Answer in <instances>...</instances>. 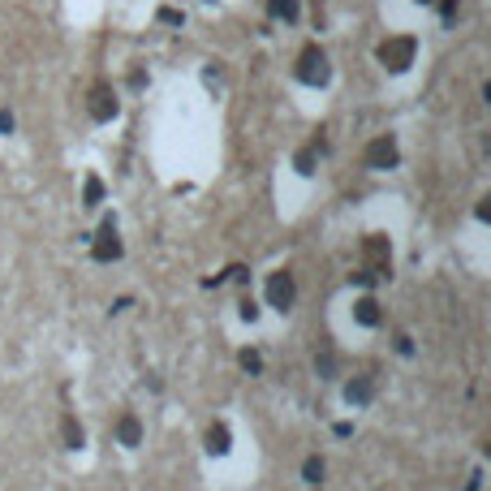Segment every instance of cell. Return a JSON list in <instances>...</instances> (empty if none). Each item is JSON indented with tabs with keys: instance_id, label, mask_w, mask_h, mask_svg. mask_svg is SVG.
Here are the masks:
<instances>
[{
	"instance_id": "3",
	"label": "cell",
	"mask_w": 491,
	"mask_h": 491,
	"mask_svg": "<svg viewBox=\"0 0 491 491\" xmlns=\"http://www.w3.org/2000/svg\"><path fill=\"white\" fill-rule=\"evenodd\" d=\"M362 254H367V272H371L375 280L393 272V246H388L383 233H371V237L362 242Z\"/></svg>"
},
{
	"instance_id": "16",
	"label": "cell",
	"mask_w": 491,
	"mask_h": 491,
	"mask_svg": "<svg viewBox=\"0 0 491 491\" xmlns=\"http://www.w3.org/2000/svg\"><path fill=\"white\" fill-rule=\"evenodd\" d=\"M315 371H319L323 379H332V375H336V353H332V349H323V353H315Z\"/></svg>"
},
{
	"instance_id": "15",
	"label": "cell",
	"mask_w": 491,
	"mask_h": 491,
	"mask_svg": "<svg viewBox=\"0 0 491 491\" xmlns=\"http://www.w3.org/2000/svg\"><path fill=\"white\" fill-rule=\"evenodd\" d=\"M82 203H87V207H99V203H103V181H99V177H87V186H82Z\"/></svg>"
},
{
	"instance_id": "19",
	"label": "cell",
	"mask_w": 491,
	"mask_h": 491,
	"mask_svg": "<svg viewBox=\"0 0 491 491\" xmlns=\"http://www.w3.org/2000/svg\"><path fill=\"white\" fill-rule=\"evenodd\" d=\"M457 5H461V0H439V13H444V22L457 17Z\"/></svg>"
},
{
	"instance_id": "13",
	"label": "cell",
	"mask_w": 491,
	"mask_h": 491,
	"mask_svg": "<svg viewBox=\"0 0 491 491\" xmlns=\"http://www.w3.org/2000/svg\"><path fill=\"white\" fill-rule=\"evenodd\" d=\"M323 474H328V470H323V457H306V461H302V478H306L310 487H319Z\"/></svg>"
},
{
	"instance_id": "20",
	"label": "cell",
	"mask_w": 491,
	"mask_h": 491,
	"mask_svg": "<svg viewBox=\"0 0 491 491\" xmlns=\"http://www.w3.org/2000/svg\"><path fill=\"white\" fill-rule=\"evenodd\" d=\"M0 134H13V112L0 108Z\"/></svg>"
},
{
	"instance_id": "8",
	"label": "cell",
	"mask_w": 491,
	"mask_h": 491,
	"mask_svg": "<svg viewBox=\"0 0 491 491\" xmlns=\"http://www.w3.org/2000/svg\"><path fill=\"white\" fill-rule=\"evenodd\" d=\"M345 401H349L353 409L371 405V401H375V375H353V379L345 383Z\"/></svg>"
},
{
	"instance_id": "5",
	"label": "cell",
	"mask_w": 491,
	"mask_h": 491,
	"mask_svg": "<svg viewBox=\"0 0 491 491\" xmlns=\"http://www.w3.org/2000/svg\"><path fill=\"white\" fill-rule=\"evenodd\" d=\"M91 258H95V263H117V258H121V237H117V224L112 220L99 224L95 242H91Z\"/></svg>"
},
{
	"instance_id": "2",
	"label": "cell",
	"mask_w": 491,
	"mask_h": 491,
	"mask_svg": "<svg viewBox=\"0 0 491 491\" xmlns=\"http://www.w3.org/2000/svg\"><path fill=\"white\" fill-rule=\"evenodd\" d=\"M332 78V65H328V52L319 43H306L302 47V57H298V82L306 87H323Z\"/></svg>"
},
{
	"instance_id": "12",
	"label": "cell",
	"mask_w": 491,
	"mask_h": 491,
	"mask_svg": "<svg viewBox=\"0 0 491 491\" xmlns=\"http://www.w3.org/2000/svg\"><path fill=\"white\" fill-rule=\"evenodd\" d=\"M319 151H323V142H310V147H302V151L293 155V168H298L302 177H310V173H315V164H319Z\"/></svg>"
},
{
	"instance_id": "11",
	"label": "cell",
	"mask_w": 491,
	"mask_h": 491,
	"mask_svg": "<svg viewBox=\"0 0 491 491\" xmlns=\"http://www.w3.org/2000/svg\"><path fill=\"white\" fill-rule=\"evenodd\" d=\"M228 448H233V435H228V427H224V423H212V431H207V453L224 457Z\"/></svg>"
},
{
	"instance_id": "14",
	"label": "cell",
	"mask_w": 491,
	"mask_h": 491,
	"mask_svg": "<svg viewBox=\"0 0 491 491\" xmlns=\"http://www.w3.org/2000/svg\"><path fill=\"white\" fill-rule=\"evenodd\" d=\"M268 9L280 22H298V0H268Z\"/></svg>"
},
{
	"instance_id": "17",
	"label": "cell",
	"mask_w": 491,
	"mask_h": 491,
	"mask_svg": "<svg viewBox=\"0 0 491 491\" xmlns=\"http://www.w3.org/2000/svg\"><path fill=\"white\" fill-rule=\"evenodd\" d=\"M61 435H65V444H69V448H82V427H78L73 418H65V423H61Z\"/></svg>"
},
{
	"instance_id": "4",
	"label": "cell",
	"mask_w": 491,
	"mask_h": 491,
	"mask_svg": "<svg viewBox=\"0 0 491 491\" xmlns=\"http://www.w3.org/2000/svg\"><path fill=\"white\" fill-rule=\"evenodd\" d=\"M293 298H298V284H293V272H272L268 276V306L272 310H289L293 306Z\"/></svg>"
},
{
	"instance_id": "18",
	"label": "cell",
	"mask_w": 491,
	"mask_h": 491,
	"mask_svg": "<svg viewBox=\"0 0 491 491\" xmlns=\"http://www.w3.org/2000/svg\"><path fill=\"white\" fill-rule=\"evenodd\" d=\"M242 367H246L250 375H258V371H263V358H258L254 349H246V353H242Z\"/></svg>"
},
{
	"instance_id": "10",
	"label": "cell",
	"mask_w": 491,
	"mask_h": 491,
	"mask_svg": "<svg viewBox=\"0 0 491 491\" xmlns=\"http://www.w3.org/2000/svg\"><path fill=\"white\" fill-rule=\"evenodd\" d=\"M353 319H358L362 328H375V323H379V302H375L371 293L358 298V302H353Z\"/></svg>"
},
{
	"instance_id": "1",
	"label": "cell",
	"mask_w": 491,
	"mask_h": 491,
	"mask_svg": "<svg viewBox=\"0 0 491 491\" xmlns=\"http://www.w3.org/2000/svg\"><path fill=\"white\" fill-rule=\"evenodd\" d=\"M413 57H418V39H413V35H388L379 43V65L388 73H405L413 65Z\"/></svg>"
},
{
	"instance_id": "22",
	"label": "cell",
	"mask_w": 491,
	"mask_h": 491,
	"mask_svg": "<svg viewBox=\"0 0 491 491\" xmlns=\"http://www.w3.org/2000/svg\"><path fill=\"white\" fill-rule=\"evenodd\" d=\"M242 319H250V323H254V319H258V306H254V302H250V298H246V302H242Z\"/></svg>"
},
{
	"instance_id": "23",
	"label": "cell",
	"mask_w": 491,
	"mask_h": 491,
	"mask_svg": "<svg viewBox=\"0 0 491 491\" xmlns=\"http://www.w3.org/2000/svg\"><path fill=\"white\" fill-rule=\"evenodd\" d=\"M478 220H491V198H478Z\"/></svg>"
},
{
	"instance_id": "7",
	"label": "cell",
	"mask_w": 491,
	"mask_h": 491,
	"mask_svg": "<svg viewBox=\"0 0 491 491\" xmlns=\"http://www.w3.org/2000/svg\"><path fill=\"white\" fill-rule=\"evenodd\" d=\"M87 112H91L95 121H112V117L121 112V103H117V95H112L108 82H95V87H91V95H87Z\"/></svg>"
},
{
	"instance_id": "24",
	"label": "cell",
	"mask_w": 491,
	"mask_h": 491,
	"mask_svg": "<svg viewBox=\"0 0 491 491\" xmlns=\"http://www.w3.org/2000/svg\"><path fill=\"white\" fill-rule=\"evenodd\" d=\"M418 5H435V0H418Z\"/></svg>"
},
{
	"instance_id": "9",
	"label": "cell",
	"mask_w": 491,
	"mask_h": 491,
	"mask_svg": "<svg viewBox=\"0 0 491 491\" xmlns=\"http://www.w3.org/2000/svg\"><path fill=\"white\" fill-rule=\"evenodd\" d=\"M117 439L125 448H138L142 444V423H138V413H121V423H117Z\"/></svg>"
},
{
	"instance_id": "21",
	"label": "cell",
	"mask_w": 491,
	"mask_h": 491,
	"mask_svg": "<svg viewBox=\"0 0 491 491\" xmlns=\"http://www.w3.org/2000/svg\"><path fill=\"white\" fill-rule=\"evenodd\" d=\"M160 22H168V26H181V22H186V17H181L177 9H160Z\"/></svg>"
},
{
	"instance_id": "6",
	"label": "cell",
	"mask_w": 491,
	"mask_h": 491,
	"mask_svg": "<svg viewBox=\"0 0 491 491\" xmlns=\"http://www.w3.org/2000/svg\"><path fill=\"white\" fill-rule=\"evenodd\" d=\"M401 164V151H397V138L393 134H379L371 147H367V168L383 173V168H397Z\"/></svg>"
}]
</instances>
